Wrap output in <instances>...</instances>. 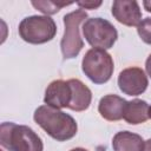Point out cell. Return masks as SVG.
I'll list each match as a JSON object with an SVG mask.
<instances>
[{
  "instance_id": "ffe728a7",
  "label": "cell",
  "mask_w": 151,
  "mask_h": 151,
  "mask_svg": "<svg viewBox=\"0 0 151 151\" xmlns=\"http://www.w3.org/2000/svg\"><path fill=\"white\" fill-rule=\"evenodd\" d=\"M70 151H88V150H86V149H84V147H74V149H72V150H70Z\"/></svg>"
},
{
  "instance_id": "7c38bea8",
  "label": "cell",
  "mask_w": 151,
  "mask_h": 151,
  "mask_svg": "<svg viewBox=\"0 0 151 151\" xmlns=\"http://www.w3.org/2000/svg\"><path fill=\"white\" fill-rule=\"evenodd\" d=\"M144 145L142 136L130 131L117 132L112 139L113 151H144Z\"/></svg>"
},
{
  "instance_id": "9c48e42d",
  "label": "cell",
  "mask_w": 151,
  "mask_h": 151,
  "mask_svg": "<svg viewBox=\"0 0 151 151\" xmlns=\"http://www.w3.org/2000/svg\"><path fill=\"white\" fill-rule=\"evenodd\" d=\"M111 11L114 19L125 26H138L142 21V11L136 0H116Z\"/></svg>"
},
{
  "instance_id": "5b68a950",
  "label": "cell",
  "mask_w": 151,
  "mask_h": 151,
  "mask_svg": "<svg viewBox=\"0 0 151 151\" xmlns=\"http://www.w3.org/2000/svg\"><path fill=\"white\" fill-rule=\"evenodd\" d=\"M86 18L87 13L81 8L67 13L64 17L65 31L60 41V48L64 59L76 58L84 47V41L80 37L79 26L83 21H86Z\"/></svg>"
},
{
  "instance_id": "e0dca14e",
  "label": "cell",
  "mask_w": 151,
  "mask_h": 151,
  "mask_svg": "<svg viewBox=\"0 0 151 151\" xmlns=\"http://www.w3.org/2000/svg\"><path fill=\"white\" fill-rule=\"evenodd\" d=\"M145 70H146L147 76L151 78V54L147 57V59H146V61H145Z\"/></svg>"
},
{
  "instance_id": "44dd1931",
  "label": "cell",
  "mask_w": 151,
  "mask_h": 151,
  "mask_svg": "<svg viewBox=\"0 0 151 151\" xmlns=\"http://www.w3.org/2000/svg\"><path fill=\"white\" fill-rule=\"evenodd\" d=\"M149 118H151V106H149Z\"/></svg>"
},
{
  "instance_id": "6da1fadb",
  "label": "cell",
  "mask_w": 151,
  "mask_h": 151,
  "mask_svg": "<svg viewBox=\"0 0 151 151\" xmlns=\"http://www.w3.org/2000/svg\"><path fill=\"white\" fill-rule=\"evenodd\" d=\"M34 122L53 139L65 142L73 138L78 131L74 118L50 105L39 106L33 114Z\"/></svg>"
},
{
  "instance_id": "2e32d148",
  "label": "cell",
  "mask_w": 151,
  "mask_h": 151,
  "mask_svg": "<svg viewBox=\"0 0 151 151\" xmlns=\"http://www.w3.org/2000/svg\"><path fill=\"white\" fill-rule=\"evenodd\" d=\"M77 5L81 9H94L101 5V1H97V2H94V1H78Z\"/></svg>"
},
{
  "instance_id": "9a60e30c",
  "label": "cell",
  "mask_w": 151,
  "mask_h": 151,
  "mask_svg": "<svg viewBox=\"0 0 151 151\" xmlns=\"http://www.w3.org/2000/svg\"><path fill=\"white\" fill-rule=\"evenodd\" d=\"M137 32L139 38L145 42L151 45V18H145L137 26Z\"/></svg>"
},
{
  "instance_id": "7402d4cb",
  "label": "cell",
  "mask_w": 151,
  "mask_h": 151,
  "mask_svg": "<svg viewBox=\"0 0 151 151\" xmlns=\"http://www.w3.org/2000/svg\"><path fill=\"white\" fill-rule=\"evenodd\" d=\"M1 151H2V150H1Z\"/></svg>"
},
{
  "instance_id": "7a4b0ae2",
  "label": "cell",
  "mask_w": 151,
  "mask_h": 151,
  "mask_svg": "<svg viewBox=\"0 0 151 151\" xmlns=\"http://www.w3.org/2000/svg\"><path fill=\"white\" fill-rule=\"evenodd\" d=\"M0 143L8 151H42L41 138L26 125L5 122L0 126Z\"/></svg>"
},
{
  "instance_id": "277c9868",
  "label": "cell",
  "mask_w": 151,
  "mask_h": 151,
  "mask_svg": "<svg viewBox=\"0 0 151 151\" xmlns=\"http://www.w3.org/2000/svg\"><path fill=\"white\" fill-rule=\"evenodd\" d=\"M81 70L92 83L98 85L105 84L113 74V59L105 50L91 48L83 58Z\"/></svg>"
},
{
  "instance_id": "ba28073f",
  "label": "cell",
  "mask_w": 151,
  "mask_h": 151,
  "mask_svg": "<svg viewBox=\"0 0 151 151\" xmlns=\"http://www.w3.org/2000/svg\"><path fill=\"white\" fill-rule=\"evenodd\" d=\"M71 98H72V91L68 80L65 81L63 79H57L51 81L50 85L46 87L44 101L46 105L60 110L70 106Z\"/></svg>"
},
{
  "instance_id": "8fae6325",
  "label": "cell",
  "mask_w": 151,
  "mask_h": 151,
  "mask_svg": "<svg viewBox=\"0 0 151 151\" xmlns=\"http://www.w3.org/2000/svg\"><path fill=\"white\" fill-rule=\"evenodd\" d=\"M72 91V98L68 109L76 112H81L88 109L92 100L91 90L79 79H68Z\"/></svg>"
},
{
  "instance_id": "8992f818",
  "label": "cell",
  "mask_w": 151,
  "mask_h": 151,
  "mask_svg": "<svg viewBox=\"0 0 151 151\" xmlns=\"http://www.w3.org/2000/svg\"><path fill=\"white\" fill-rule=\"evenodd\" d=\"M83 34L93 48L109 50L118 38L116 27L103 18H90L83 24Z\"/></svg>"
},
{
  "instance_id": "3957f363",
  "label": "cell",
  "mask_w": 151,
  "mask_h": 151,
  "mask_svg": "<svg viewBox=\"0 0 151 151\" xmlns=\"http://www.w3.org/2000/svg\"><path fill=\"white\" fill-rule=\"evenodd\" d=\"M19 35L28 44H45L52 40L57 33V25L48 15L26 17L19 24Z\"/></svg>"
},
{
  "instance_id": "d6986e66",
  "label": "cell",
  "mask_w": 151,
  "mask_h": 151,
  "mask_svg": "<svg viewBox=\"0 0 151 151\" xmlns=\"http://www.w3.org/2000/svg\"><path fill=\"white\" fill-rule=\"evenodd\" d=\"M143 6L147 12H151V1H143Z\"/></svg>"
},
{
  "instance_id": "5bb4252c",
  "label": "cell",
  "mask_w": 151,
  "mask_h": 151,
  "mask_svg": "<svg viewBox=\"0 0 151 151\" xmlns=\"http://www.w3.org/2000/svg\"><path fill=\"white\" fill-rule=\"evenodd\" d=\"M72 2H54V1H32V5L46 15L55 14L60 11V8L71 5Z\"/></svg>"
},
{
  "instance_id": "30bf717a",
  "label": "cell",
  "mask_w": 151,
  "mask_h": 151,
  "mask_svg": "<svg viewBox=\"0 0 151 151\" xmlns=\"http://www.w3.org/2000/svg\"><path fill=\"white\" fill-rule=\"evenodd\" d=\"M126 103L127 101L124 98L117 94H106L99 100L98 111L104 119L117 122L123 118Z\"/></svg>"
},
{
  "instance_id": "4fadbf2b",
  "label": "cell",
  "mask_w": 151,
  "mask_h": 151,
  "mask_svg": "<svg viewBox=\"0 0 151 151\" xmlns=\"http://www.w3.org/2000/svg\"><path fill=\"white\" fill-rule=\"evenodd\" d=\"M126 123L131 125H137L146 122L149 119V105L145 100L142 99H133L126 103L124 116Z\"/></svg>"
},
{
  "instance_id": "52a82bcc",
  "label": "cell",
  "mask_w": 151,
  "mask_h": 151,
  "mask_svg": "<svg viewBox=\"0 0 151 151\" xmlns=\"http://www.w3.org/2000/svg\"><path fill=\"white\" fill-rule=\"evenodd\" d=\"M149 85L147 77L140 67H127L118 76L119 90L127 96H139Z\"/></svg>"
},
{
  "instance_id": "ac0fdd59",
  "label": "cell",
  "mask_w": 151,
  "mask_h": 151,
  "mask_svg": "<svg viewBox=\"0 0 151 151\" xmlns=\"http://www.w3.org/2000/svg\"><path fill=\"white\" fill-rule=\"evenodd\" d=\"M144 151H151V138H150V139H147V140L145 142Z\"/></svg>"
}]
</instances>
